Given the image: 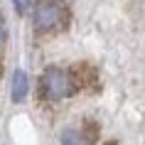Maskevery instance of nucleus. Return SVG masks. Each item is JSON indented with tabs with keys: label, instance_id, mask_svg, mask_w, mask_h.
Segmentation results:
<instances>
[{
	"label": "nucleus",
	"instance_id": "nucleus-1",
	"mask_svg": "<svg viewBox=\"0 0 145 145\" xmlns=\"http://www.w3.org/2000/svg\"><path fill=\"white\" fill-rule=\"evenodd\" d=\"M42 81H44V91H47V96H49L52 101L64 99V96H69V93H74V89H76V84H74L71 74H67L64 69H54V67L44 71Z\"/></svg>",
	"mask_w": 145,
	"mask_h": 145
},
{
	"label": "nucleus",
	"instance_id": "nucleus-2",
	"mask_svg": "<svg viewBox=\"0 0 145 145\" xmlns=\"http://www.w3.org/2000/svg\"><path fill=\"white\" fill-rule=\"evenodd\" d=\"M64 22V10L54 0H39L35 5V25L42 32H52Z\"/></svg>",
	"mask_w": 145,
	"mask_h": 145
},
{
	"label": "nucleus",
	"instance_id": "nucleus-3",
	"mask_svg": "<svg viewBox=\"0 0 145 145\" xmlns=\"http://www.w3.org/2000/svg\"><path fill=\"white\" fill-rule=\"evenodd\" d=\"M27 91H30V79L25 71H15L12 74V101L20 103V101L27 99Z\"/></svg>",
	"mask_w": 145,
	"mask_h": 145
},
{
	"label": "nucleus",
	"instance_id": "nucleus-4",
	"mask_svg": "<svg viewBox=\"0 0 145 145\" xmlns=\"http://www.w3.org/2000/svg\"><path fill=\"white\" fill-rule=\"evenodd\" d=\"M61 145H91V140L81 130L67 128V130H61Z\"/></svg>",
	"mask_w": 145,
	"mask_h": 145
},
{
	"label": "nucleus",
	"instance_id": "nucleus-5",
	"mask_svg": "<svg viewBox=\"0 0 145 145\" xmlns=\"http://www.w3.org/2000/svg\"><path fill=\"white\" fill-rule=\"evenodd\" d=\"M27 5H30V0H15L17 12H25V10H27Z\"/></svg>",
	"mask_w": 145,
	"mask_h": 145
},
{
	"label": "nucleus",
	"instance_id": "nucleus-6",
	"mask_svg": "<svg viewBox=\"0 0 145 145\" xmlns=\"http://www.w3.org/2000/svg\"><path fill=\"white\" fill-rule=\"evenodd\" d=\"M5 42V25H3V17H0V44Z\"/></svg>",
	"mask_w": 145,
	"mask_h": 145
}]
</instances>
